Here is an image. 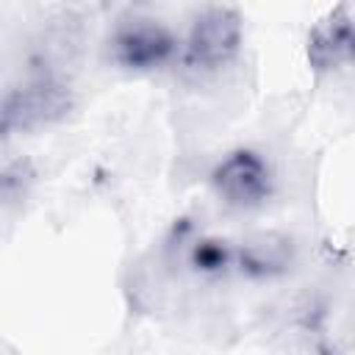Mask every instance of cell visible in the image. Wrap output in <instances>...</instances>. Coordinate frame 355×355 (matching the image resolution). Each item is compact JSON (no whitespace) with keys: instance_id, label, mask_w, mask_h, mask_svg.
<instances>
[{"instance_id":"1","label":"cell","mask_w":355,"mask_h":355,"mask_svg":"<svg viewBox=\"0 0 355 355\" xmlns=\"http://www.w3.org/2000/svg\"><path fill=\"white\" fill-rule=\"evenodd\" d=\"M72 89L55 75H39L0 97V136L39 133L72 111Z\"/></svg>"},{"instance_id":"2","label":"cell","mask_w":355,"mask_h":355,"mask_svg":"<svg viewBox=\"0 0 355 355\" xmlns=\"http://www.w3.org/2000/svg\"><path fill=\"white\" fill-rule=\"evenodd\" d=\"M241 14L233 6H205L189 25L180 58L191 72H219L241 47Z\"/></svg>"},{"instance_id":"3","label":"cell","mask_w":355,"mask_h":355,"mask_svg":"<svg viewBox=\"0 0 355 355\" xmlns=\"http://www.w3.org/2000/svg\"><path fill=\"white\" fill-rule=\"evenodd\" d=\"M108 53L122 69L150 72L169 64L180 53V42L161 19L133 14L114 25L108 36Z\"/></svg>"},{"instance_id":"4","label":"cell","mask_w":355,"mask_h":355,"mask_svg":"<svg viewBox=\"0 0 355 355\" xmlns=\"http://www.w3.org/2000/svg\"><path fill=\"white\" fill-rule=\"evenodd\" d=\"M272 166L255 150H233L227 153L216 169L211 172V186L216 197L236 211L261 208L272 194Z\"/></svg>"},{"instance_id":"5","label":"cell","mask_w":355,"mask_h":355,"mask_svg":"<svg viewBox=\"0 0 355 355\" xmlns=\"http://www.w3.org/2000/svg\"><path fill=\"white\" fill-rule=\"evenodd\" d=\"M294 263V244L288 236L263 230L241 241L239 250H233V266L252 277V280H269L280 277Z\"/></svg>"},{"instance_id":"6","label":"cell","mask_w":355,"mask_h":355,"mask_svg":"<svg viewBox=\"0 0 355 355\" xmlns=\"http://www.w3.org/2000/svg\"><path fill=\"white\" fill-rule=\"evenodd\" d=\"M349 58H352V17L349 8L341 6L330 11L324 19H319V25H313V31L308 33V61L311 67L330 72L349 64Z\"/></svg>"},{"instance_id":"7","label":"cell","mask_w":355,"mask_h":355,"mask_svg":"<svg viewBox=\"0 0 355 355\" xmlns=\"http://www.w3.org/2000/svg\"><path fill=\"white\" fill-rule=\"evenodd\" d=\"M189 261L200 275H222L233 266V250L227 247V241L200 239V241H194Z\"/></svg>"},{"instance_id":"8","label":"cell","mask_w":355,"mask_h":355,"mask_svg":"<svg viewBox=\"0 0 355 355\" xmlns=\"http://www.w3.org/2000/svg\"><path fill=\"white\" fill-rule=\"evenodd\" d=\"M33 169L25 158H0V200H11L28 191Z\"/></svg>"}]
</instances>
